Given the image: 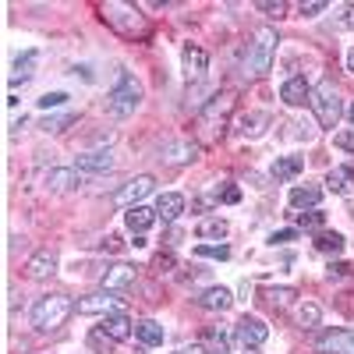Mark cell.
Returning a JSON list of instances; mask_svg holds the SVG:
<instances>
[{
	"mask_svg": "<svg viewBox=\"0 0 354 354\" xmlns=\"http://www.w3.org/2000/svg\"><path fill=\"white\" fill-rule=\"evenodd\" d=\"M277 28H259L255 39L241 50V71L248 78H262L273 68V53H277Z\"/></svg>",
	"mask_w": 354,
	"mask_h": 354,
	"instance_id": "1",
	"label": "cell"
},
{
	"mask_svg": "<svg viewBox=\"0 0 354 354\" xmlns=\"http://www.w3.org/2000/svg\"><path fill=\"white\" fill-rule=\"evenodd\" d=\"M78 305L68 298V294H46V298H39L32 305V326L39 333H53V330H61L64 326V319L75 312Z\"/></svg>",
	"mask_w": 354,
	"mask_h": 354,
	"instance_id": "2",
	"label": "cell"
},
{
	"mask_svg": "<svg viewBox=\"0 0 354 354\" xmlns=\"http://www.w3.org/2000/svg\"><path fill=\"white\" fill-rule=\"evenodd\" d=\"M312 110H315V121L322 128H337L340 113H344V103H340V93L330 78H322L315 88H312Z\"/></svg>",
	"mask_w": 354,
	"mask_h": 354,
	"instance_id": "3",
	"label": "cell"
},
{
	"mask_svg": "<svg viewBox=\"0 0 354 354\" xmlns=\"http://www.w3.org/2000/svg\"><path fill=\"white\" fill-rule=\"evenodd\" d=\"M138 100H142V85H138L135 78H128V75H124L121 82H117V88L110 93L106 113L113 117V121H124V117H131V113H135Z\"/></svg>",
	"mask_w": 354,
	"mask_h": 354,
	"instance_id": "4",
	"label": "cell"
},
{
	"mask_svg": "<svg viewBox=\"0 0 354 354\" xmlns=\"http://www.w3.org/2000/svg\"><path fill=\"white\" fill-rule=\"evenodd\" d=\"M103 18L113 25V28H121L124 36H142L145 32V25H142V15H138V8H131V4H103Z\"/></svg>",
	"mask_w": 354,
	"mask_h": 354,
	"instance_id": "5",
	"label": "cell"
},
{
	"mask_svg": "<svg viewBox=\"0 0 354 354\" xmlns=\"http://www.w3.org/2000/svg\"><path fill=\"white\" fill-rule=\"evenodd\" d=\"M135 280H138V270H135V266H128V262L106 266V270H103V277H100L103 290H113V294H121V290L135 287Z\"/></svg>",
	"mask_w": 354,
	"mask_h": 354,
	"instance_id": "6",
	"label": "cell"
},
{
	"mask_svg": "<svg viewBox=\"0 0 354 354\" xmlns=\"http://www.w3.org/2000/svg\"><path fill=\"white\" fill-rule=\"evenodd\" d=\"M319 354H354V330H326L315 337Z\"/></svg>",
	"mask_w": 354,
	"mask_h": 354,
	"instance_id": "7",
	"label": "cell"
},
{
	"mask_svg": "<svg viewBox=\"0 0 354 354\" xmlns=\"http://www.w3.org/2000/svg\"><path fill=\"white\" fill-rule=\"evenodd\" d=\"M153 185H156V181H153L149 174H138L135 181H128L121 192L113 195V202H117V205H128V209H131V205H142V198L153 192Z\"/></svg>",
	"mask_w": 354,
	"mask_h": 354,
	"instance_id": "8",
	"label": "cell"
},
{
	"mask_svg": "<svg viewBox=\"0 0 354 354\" xmlns=\"http://www.w3.org/2000/svg\"><path fill=\"white\" fill-rule=\"evenodd\" d=\"M181 68H185V78L188 82H198L205 75V68H209V53H205L202 46H195V43H188L181 50Z\"/></svg>",
	"mask_w": 354,
	"mask_h": 354,
	"instance_id": "9",
	"label": "cell"
},
{
	"mask_svg": "<svg viewBox=\"0 0 354 354\" xmlns=\"http://www.w3.org/2000/svg\"><path fill=\"white\" fill-rule=\"evenodd\" d=\"M117 294L113 290H96V294H88V298L78 301V315H110L117 308Z\"/></svg>",
	"mask_w": 354,
	"mask_h": 354,
	"instance_id": "10",
	"label": "cell"
},
{
	"mask_svg": "<svg viewBox=\"0 0 354 354\" xmlns=\"http://www.w3.org/2000/svg\"><path fill=\"white\" fill-rule=\"evenodd\" d=\"M280 100H283L287 106H305V103H312V85H308L301 75H294V78H287V82L280 85Z\"/></svg>",
	"mask_w": 354,
	"mask_h": 354,
	"instance_id": "11",
	"label": "cell"
},
{
	"mask_svg": "<svg viewBox=\"0 0 354 354\" xmlns=\"http://www.w3.org/2000/svg\"><path fill=\"white\" fill-rule=\"evenodd\" d=\"M238 337H241L245 347H262L266 340H270V326H266L262 319H255V315H245L238 322Z\"/></svg>",
	"mask_w": 354,
	"mask_h": 354,
	"instance_id": "12",
	"label": "cell"
},
{
	"mask_svg": "<svg viewBox=\"0 0 354 354\" xmlns=\"http://www.w3.org/2000/svg\"><path fill=\"white\" fill-rule=\"evenodd\" d=\"M230 110H234V93H220V96H213L209 103L202 106V124H205V128H213L216 121L223 124Z\"/></svg>",
	"mask_w": 354,
	"mask_h": 354,
	"instance_id": "13",
	"label": "cell"
},
{
	"mask_svg": "<svg viewBox=\"0 0 354 354\" xmlns=\"http://www.w3.org/2000/svg\"><path fill=\"white\" fill-rule=\"evenodd\" d=\"M82 185V170L78 167H57L46 174V188L50 192H71Z\"/></svg>",
	"mask_w": 354,
	"mask_h": 354,
	"instance_id": "14",
	"label": "cell"
},
{
	"mask_svg": "<svg viewBox=\"0 0 354 354\" xmlns=\"http://www.w3.org/2000/svg\"><path fill=\"white\" fill-rule=\"evenodd\" d=\"M78 170H85V174H110V170H113V153H110V149L82 153V156H78Z\"/></svg>",
	"mask_w": 354,
	"mask_h": 354,
	"instance_id": "15",
	"label": "cell"
},
{
	"mask_svg": "<svg viewBox=\"0 0 354 354\" xmlns=\"http://www.w3.org/2000/svg\"><path fill=\"white\" fill-rule=\"evenodd\" d=\"M25 273L32 277V280H46V277H53V273H57V255H53L50 248L36 252L32 259H28V266H25Z\"/></svg>",
	"mask_w": 354,
	"mask_h": 354,
	"instance_id": "16",
	"label": "cell"
},
{
	"mask_svg": "<svg viewBox=\"0 0 354 354\" xmlns=\"http://www.w3.org/2000/svg\"><path fill=\"white\" fill-rule=\"evenodd\" d=\"M103 333L110 340H128L135 333V322L124 312H110V315H103Z\"/></svg>",
	"mask_w": 354,
	"mask_h": 354,
	"instance_id": "17",
	"label": "cell"
},
{
	"mask_svg": "<svg viewBox=\"0 0 354 354\" xmlns=\"http://www.w3.org/2000/svg\"><path fill=\"white\" fill-rule=\"evenodd\" d=\"M181 213H185V195H177V192H163V195L156 198V216H160L163 223H174Z\"/></svg>",
	"mask_w": 354,
	"mask_h": 354,
	"instance_id": "18",
	"label": "cell"
},
{
	"mask_svg": "<svg viewBox=\"0 0 354 354\" xmlns=\"http://www.w3.org/2000/svg\"><path fill=\"white\" fill-rule=\"evenodd\" d=\"M198 305H202L205 312H227V308L234 305V294H230L227 287H209V290L198 294Z\"/></svg>",
	"mask_w": 354,
	"mask_h": 354,
	"instance_id": "19",
	"label": "cell"
},
{
	"mask_svg": "<svg viewBox=\"0 0 354 354\" xmlns=\"http://www.w3.org/2000/svg\"><path fill=\"white\" fill-rule=\"evenodd\" d=\"M124 223H128L131 234H145L156 223V209H149V205H131V209L124 213Z\"/></svg>",
	"mask_w": 354,
	"mask_h": 354,
	"instance_id": "20",
	"label": "cell"
},
{
	"mask_svg": "<svg viewBox=\"0 0 354 354\" xmlns=\"http://www.w3.org/2000/svg\"><path fill=\"white\" fill-rule=\"evenodd\" d=\"M135 337H138L145 347H160L167 333H163V326H160L156 319H142V322H135Z\"/></svg>",
	"mask_w": 354,
	"mask_h": 354,
	"instance_id": "21",
	"label": "cell"
},
{
	"mask_svg": "<svg viewBox=\"0 0 354 354\" xmlns=\"http://www.w3.org/2000/svg\"><path fill=\"white\" fill-rule=\"evenodd\" d=\"M36 64H39V50H25L18 61H15V75H11V85H18V82H28L36 75Z\"/></svg>",
	"mask_w": 354,
	"mask_h": 354,
	"instance_id": "22",
	"label": "cell"
},
{
	"mask_svg": "<svg viewBox=\"0 0 354 354\" xmlns=\"http://www.w3.org/2000/svg\"><path fill=\"white\" fill-rule=\"evenodd\" d=\"M351 185H354V167H333V170L326 174V188H330L333 195L351 192Z\"/></svg>",
	"mask_w": 354,
	"mask_h": 354,
	"instance_id": "23",
	"label": "cell"
},
{
	"mask_svg": "<svg viewBox=\"0 0 354 354\" xmlns=\"http://www.w3.org/2000/svg\"><path fill=\"white\" fill-rule=\"evenodd\" d=\"M195 156H198L195 142H170V145H163V160L167 163H185V160H195Z\"/></svg>",
	"mask_w": 354,
	"mask_h": 354,
	"instance_id": "24",
	"label": "cell"
},
{
	"mask_svg": "<svg viewBox=\"0 0 354 354\" xmlns=\"http://www.w3.org/2000/svg\"><path fill=\"white\" fill-rule=\"evenodd\" d=\"M319 198H322V188H315V185H298V188H290V205H298V209H315L319 205Z\"/></svg>",
	"mask_w": 354,
	"mask_h": 354,
	"instance_id": "25",
	"label": "cell"
},
{
	"mask_svg": "<svg viewBox=\"0 0 354 354\" xmlns=\"http://www.w3.org/2000/svg\"><path fill=\"white\" fill-rule=\"evenodd\" d=\"M301 170H305V160L301 156H280L273 163V177H277V181H290V177H298Z\"/></svg>",
	"mask_w": 354,
	"mask_h": 354,
	"instance_id": "26",
	"label": "cell"
},
{
	"mask_svg": "<svg viewBox=\"0 0 354 354\" xmlns=\"http://www.w3.org/2000/svg\"><path fill=\"white\" fill-rule=\"evenodd\" d=\"M266 128H270V113H266V110L245 113V117H241V135H248V138H259Z\"/></svg>",
	"mask_w": 354,
	"mask_h": 354,
	"instance_id": "27",
	"label": "cell"
},
{
	"mask_svg": "<svg viewBox=\"0 0 354 354\" xmlns=\"http://www.w3.org/2000/svg\"><path fill=\"white\" fill-rule=\"evenodd\" d=\"M195 234H198L202 241H209V238H227V220H220V216L202 220V223L195 227Z\"/></svg>",
	"mask_w": 354,
	"mask_h": 354,
	"instance_id": "28",
	"label": "cell"
},
{
	"mask_svg": "<svg viewBox=\"0 0 354 354\" xmlns=\"http://www.w3.org/2000/svg\"><path fill=\"white\" fill-rule=\"evenodd\" d=\"M315 248L319 252H344V234H337V230H322L319 238H315Z\"/></svg>",
	"mask_w": 354,
	"mask_h": 354,
	"instance_id": "29",
	"label": "cell"
},
{
	"mask_svg": "<svg viewBox=\"0 0 354 354\" xmlns=\"http://www.w3.org/2000/svg\"><path fill=\"white\" fill-rule=\"evenodd\" d=\"M294 298H298V294H294V287H270V290H266V301H270L273 308H287Z\"/></svg>",
	"mask_w": 354,
	"mask_h": 354,
	"instance_id": "30",
	"label": "cell"
},
{
	"mask_svg": "<svg viewBox=\"0 0 354 354\" xmlns=\"http://www.w3.org/2000/svg\"><path fill=\"white\" fill-rule=\"evenodd\" d=\"M294 220H298V227H305V230H315V227L326 223V213H319V209H312V213H294Z\"/></svg>",
	"mask_w": 354,
	"mask_h": 354,
	"instance_id": "31",
	"label": "cell"
},
{
	"mask_svg": "<svg viewBox=\"0 0 354 354\" xmlns=\"http://www.w3.org/2000/svg\"><path fill=\"white\" fill-rule=\"evenodd\" d=\"M319 319H322V308L319 305H301L298 308V322H301V326H319Z\"/></svg>",
	"mask_w": 354,
	"mask_h": 354,
	"instance_id": "32",
	"label": "cell"
},
{
	"mask_svg": "<svg viewBox=\"0 0 354 354\" xmlns=\"http://www.w3.org/2000/svg\"><path fill=\"white\" fill-rule=\"evenodd\" d=\"M195 255H198V259H220V262H223V259H230V248H227V245H198Z\"/></svg>",
	"mask_w": 354,
	"mask_h": 354,
	"instance_id": "33",
	"label": "cell"
},
{
	"mask_svg": "<svg viewBox=\"0 0 354 354\" xmlns=\"http://www.w3.org/2000/svg\"><path fill=\"white\" fill-rule=\"evenodd\" d=\"M205 340H209L220 354L230 351V330H205Z\"/></svg>",
	"mask_w": 354,
	"mask_h": 354,
	"instance_id": "34",
	"label": "cell"
},
{
	"mask_svg": "<svg viewBox=\"0 0 354 354\" xmlns=\"http://www.w3.org/2000/svg\"><path fill=\"white\" fill-rule=\"evenodd\" d=\"M78 121V113H64V117H46V131H57V135H61V131H68V124H75Z\"/></svg>",
	"mask_w": 354,
	"mask_h": 354,
	"instance_id": "35",
	"label": "cell"
},
{
	"mask_svg": "<svg viewBox=\"0 0 354 354\" xmlns=\"http://www.w3.org/2000/svg\"><path fill=\"white\" fill-rule=\"evenodd\" d=\"M337 28H354V4H344L337 8V18H333Z\"/></svg>",
	"mask_w": 354,
	"mask_h": 354,
	"instance_id": "36",
	"label": "cell"
},
{
	"mask_svg": "<svg viewBox=\"0 0 354 354\" xmlns=\"http://www.w3.org/2000/svg\"><path fill=\"white\" fill-rule=\"evenodd\" d=\"M262 15H273V18H280L283 11H287V4H283V0H259V4H255Z\"/></svg>",
	"mask_w": 354,
	"mask_h": 354,
	"instance_id": "37",
	"label": "cell"
},
{
	"mask_svg": "<svg viewBox=\"0 0 354 354\" xmlns=\"http://www.w3.org/2000/svg\"><path fill=\"white\" fill-rule=\"evenodd\" d=\"M68 103V93H46L43 100H39V106L43 110H53V106H64Z\"/></svg>",
	"mask_w": 354,
	"mask_h": 354,
	"instance_id": "38",
	"label": "cell"
},
{
	"mask_svg": "<svg viewBox=\"0 0 354 354\" xmlns=\"http://www.w3.org/2000/svg\"><path fill=\"white\" fill-rule=\"evenodd\" d=\"M333 142L340 145V149L354 153V128H344V131H337V135H333Z\"/></svg>",
	"mask_w": 354,
	"mask_h": 354,
	"instance_id": "39",
	"label": "cell"
},
{
	"mask_svg": "<svg viewBox=\"0 0 354 354\" xmlns=\"http://www.w3.org/2000/svg\"><path fill=\"white\" fill-rule=\"evenodd\" d=\"M174 266H177V259H174V252H160V255H156V270H160V273H170V270H174Z\"/></svg>",
	"mask_w": 354,
	"mask_h": 354,
	"instance_id": "40",
	"label": "cell"
},
{
	"mask_svg": "<svg viewBox=\"0 0 354 354\" xmlns=\"http://www.w3.org/2000/svg\"><path fill=\"white\" fill-rule=\"evenodd\" d=\"M216 198H220V202H230V205H234V202H241V192L234 188V185H227V188H216Z\"/></svg>",
	"mask_w": 354,
	"mask_h": 354,
	"instance_id": "41",
	"label": "cell"
},
{
	"mask_svg": "<svg viewBox=\"0 0 354 354\" xmlns=\"http://www.w3.org/2000/svg\"><path fill=\"white\" fill-rule=\"evenodd\" d=\"M326 11V4H322V0H308V4H301V15L305 18H315V15H322Z\"/></svg>",
	"mask_w": 354,
	"mask_h": 354,
	"instance_id": "42",
	"label": "cell"
},
{
	"mask_svg": "<svg viewBox=\"0 0 354 354\" xmlns=\"http://www.w3.org/2000/svg\"><path fill=\"white\" fill-rule=\"evenodd\" d=\"M294 238H298V230H294V227H287V230H277L270 241H273V245H287V241H294Z\"/></svg>",
	"mask_w": 354,
	"mask_h": 354,
	"instance_id": "43",
	"label": "cell"
},
{
	"mask_svg": "<svg viewBox=\"0 0 354 354\" xmlns=\"http://www.w3.org/2000/svg\"><path fill=\"white\" fill-rule=\"evenodd\" d=\"M174 354H209V351H205L202 344H192V347H177Z\"/></svg>",
	"mask_w": 354,
	"mask_h": 354,
	"instance_id": "44",
	"label": "cell"
},
{
	"mask_svg": "<svg viewBox=\"0 0 354 354\" xmlns=\"http://www.w3.org/2000/svg\"><path fill=\"white\" fill-rule=\"evenodd\" d=\"M103 248H106V252H117V248H121V241H117V238H113V234H110V238L103 241Z\"/></svg>",
	"mask_w": 354,
	"mask_h": 354,
	"instance_id": "45",
	"label": "cell"
},
{
	"mask_svg": "<svg viewBox=\"0 0 354 354\" xmlns=\"http://www.w3.org/2000/svg\"><path fill=\"white\" fill-rule=\"evenodd\" d=\"M347 71H351V75H354V46H351V50H347Z\"/></svg>",
	"mask_w": 354,
	"mask_h": 354,
	"instance_id": "46",
	"label": "cell"
},
{
	"mask_svg": "<svg viewBox=\"0 0 354 354\" xmlns=\"http://www.w3.org/2000/svg\"><path fill=\"white\" fill-rule=\"evenodd\" d=\"M347 117H351V124H354V106H351V110H347Z\"/></svg>",
	"mask_w": 354,
	"mask_h": 354,
	"instance_id": "47",
	"label": "cell"
}]
</instances>
